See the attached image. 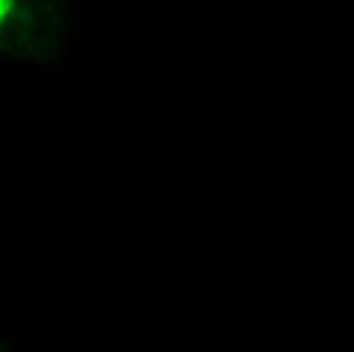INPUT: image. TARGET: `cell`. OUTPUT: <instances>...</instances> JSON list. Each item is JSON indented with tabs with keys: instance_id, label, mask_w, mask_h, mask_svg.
<instances>
[{
	"instance_id": "cell-1",
	"label": "cell",
	"mask_w": 354,
	"mask_h": 352,
	"mask_svg": "<svg viewBox=\"0 0 354 352\" xmlns=\"http://www.w3.org/2000/svg\"><path fill=\"white\" fill-rule=\"evenodd\" d=\"M15 7H17V0H0V33H5L9 21L13 19Z\"/></svg>"
}]
</instances>
